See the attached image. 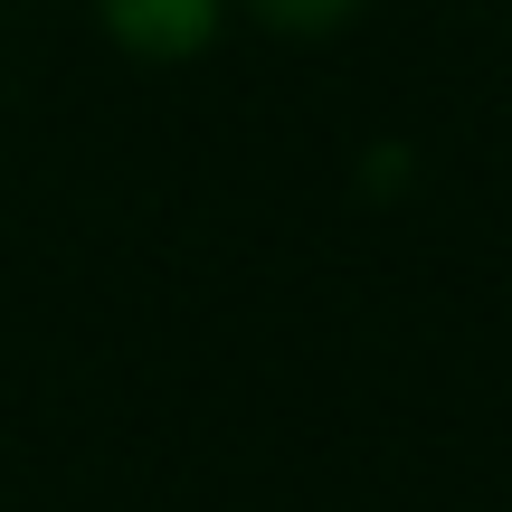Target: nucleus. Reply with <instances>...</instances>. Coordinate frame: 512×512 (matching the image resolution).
Returning a JSON list of instances; mask_svg holds the SVG:
<instances>
[{
    "label": "nucleus",
    "instance_id": "1",
    "mask_svg": "<svg viewBox=\"0 0 512 512\" xmlns=\"http://www.w3.org/2000/svg\"><path fill=\"white\" fill-rule=\"evenodd\" d=\"M95 10H105V38L143 67H190L228 29V0H95Z\"/></svg>",
    "mask_w": 512,
    "mask_h": 512
},
{
    "label": "nucleus",
    "instance_id": "2",
    "mask_svg": "<svg viewBox=\"0 0 512 512\" xmlns=\"http://www.w3.org/2000/svg\"><path fill=\"white\" fill-rule=\"evenodd\" d=\"M266 29H285V38H332L342 19H361L370 0H247Z\"/></svg>",
    "mask_w": 512,
    "mask_h": 512
}]
</instances>
